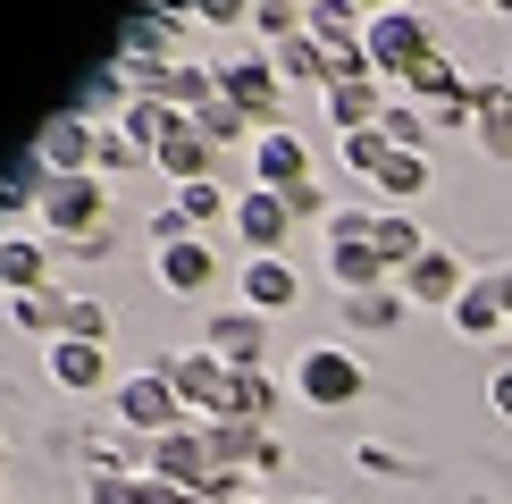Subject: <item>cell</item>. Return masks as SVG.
Segmentation results:
<instances>
[{
    "label": "cell",
    "mask_w": 512,
    "mask_h": 504,
    "mask_svg": "<svg viewBox=\"0 0 512 504\" xmlns=\"http://www.w3.org/2000/svg\"><path fill=\"white\" fill-rule=\"evenodd\" d=\"M294 504H328V496H294Z\"/></svg>",
    "instance_id": "24"
},
{
    "label": "cell",
    "mask_w": 512,
    "mask_h": 504,
    "mask_svg": "<svg viewBox=\"0 0 512 504\" xmlns=\"http://www.w3.org/2000/svg\"><path fill=\"white\" fill-rule=\"evenodd\" d=\"M177 210H185V219L202 227V219H219L227 202H219V185H210V177H194V185H185V194H177Z\"/></svg>",
    "instance_id": "20"
},
{
    "label": "cell",
    "mask_w": 512,
    "mask_h": 504,
    "mask_svg": "<svg viewBox=\"0 0 512 504\" xmlns=\"http://www.w3.org/2000/svg\"><path fill=\"white\" fill-rule=\"evenodd\" d=\"M353 328H395V311H403V294H387V286H370V294H353Z\"/></svg>",
    "instance_id": "17"
},
{
    "label": "cell",
    "mask_w": 512,
    "mask_h": 504,
    "mask_svg": "<svg viewBox=\"0 0 512 504\" xmlns=\"http://www.w3.org/2000/svg\"><path fill=\"white\" fill-rule=\"evenodd\" d=\"M403 303H445V311H454L462 303V269L445 261V252H420V261L403 269Z\"/></svg>",
    "instance_id": "9"
},
{
    "label": "cell",
    "mask_w": 512,
    "mask_h": 504,
    "mask_svg": "<svg viewBox=\"0 0 512 504\" xmlns=\"http://www.w3.org/2000/svg\"><path fill=\"white\" fill-rule=\"evenodd\" d=\"M143 479H168V488L202 496L210 479H219V454H210V429H168V437H152V462H143Z\"/></svg>",
    "instance_id": "2"
},
{
    "label": "cell",
    "mask_w": 512,
    "mask_h": 504,
    "mask_svg": "<svg viewBox=\"0 0 512 504\" xmlns=\"http://www.w3.org/2000/svg\"><path fill=\"white\" fill-rule=\"evenodd\" d=\"M236 504H261V496H236Z\"/></svg>",
    "instance_id": "25"
},
{
    "label": "cell",
    "mask_w": 512,
    "mask_h": 504,
    "mask_svg": "<svg viewBox=\"0 0 512 504\" xmlns=\"http://www.w3.org/2000/svg\"><path fill=\"white\" fill-rule=\"evenodd\" d=\"M42 219H51V227H93V219H101V194H93L84 177H68V185L42 194Z\"/></svg>",
    "instance_id": "11"
},
{
    "label": "cell",
    "mask_w": 512,
    "mask_h": 504,
    "mask_svg": "<svg viewBox=\"0 0 512 504\" xmlns=\"http://www.w3.org/2000/svg\"><path fill=\"white\" fill-rule=\"evenodd\" d=\"M378 177H387V194H420V177H429V168L403 152V160H387V168H378Z\"/></svg>",
    "instance_id": "21"
},
{
    "label": "cell",
    "mask_w": 512,
    "mask_h": 504,
    "mask_svg": "<svg viewBox=\"0 0 512 504\" xmlns=\"http://www.w3.org/2000/svg\"><path fill=\"white\" fill-rule=\"evenodd\" d=\"M135 488H143L135 471H93L84 479V504H135Z\"/></svg>",
    "instance_id": "18"
},
{
    "label": "cell",
    "mask_w": 512,
    "mask_h": 504,
    "mask_svg": "<svg viewBox=\"0 0 512 504\" xmlns=\"http://www.w3.org/2000/svg\"><path fill=\"white\" fill-rule=\"evenodd\" d=\"M168 378H177V404L202 412V429H210V420H236V370H227L210 345H202V353H177Z\"/></svg>",
    "instance_id": "1"
},
{
    "label": "cell",
    "mask_w": 512,
    "mask_h": 504,
    "mask_svg": "<svg viewBox=\"0 0 512 504\" xmlns=\"http://www.w3.org/2000/svg\"><path fill=\"white\" fill-rule=\"evenodd\" d=\"M0 462H9V446H0Z\"/></svg>",
    "instance_id": "26"
},
{
    "label": "cell",
    "mask_w": 512,
    "mask_h": 504,
    "mask_svg": "<svg viewBox=\"0 0 512 504\" xmlns=\"http://www.w3.org/2000/svg\"><path fill=\"white\" fill-rule=\"evenodd\" d=\"M294 294H303V278H294L277 252H252V269H244V311L277 320V311H294Z\"/></svg>",
    "instance_id": "6"
},
{
    "label": "cell",
    "mask_w": 512,
    "mask_h": 504,
    "mask_svg": "<svg viewBox=\"0 0 512 504\" xmlns=\"http://www.w3.org/2000/svg\"><path fill=\"white\" fill-rule=\"evenodd\" d=\"M227 76H236V101H261V93H269V76H261V68H227Z\"/></svg>",
    "instance_id": "23"
},
{
    "label": "cell",
    "mask_w": 512,
    "mask_h": 504,
    "mask_svg": "<svg viewBox=\"0 0 512 504\" xmlns=\"http://www.w3.org/2000/svg\"><path fill=\"white\" fill-rule=\"evenodd\" d=\"M177 378H168V370H143V378H126V387H118V420H126V429H135V437H168V429H177Z\"/></svg>",
    "instance_id": "4"
},
{
    "label": "cell",
    "mask_w": 512,
    "mask_h": 504,
    "mask_svg": "<svg viewBox=\"0 0 512 504\" xmlns=\"http://www.w3.org/2000/svg\"><path fill=\"white\" fill-rule=\"evenodd\" d=\"M160 160H168V168H177V177H185V185H194V168H210V143L194 135V126H168V143H160Z\"/></svg>",
    "instance_id": "15"
},
{
    "label": "cell",
    "mask_w": 512,
    "mask_h": 504,
    "mask_svg": "<svg viewBox=\"0 0 512 504\" xmlns=\"http://www.w3.org/2000/svg\"><path fill=\"white\" fill-rule=\"evenodd\" d=\"M487 412H496V420H512V362L487 378Z\"/></svg>",
    "instance_id": "22"
},
{
    "label": "cell",
    "mask_w": 512,
    "mask_h": 504,
    "mask_svg": "<svg viewBox=\"0 0 512 504\" xmlns=\"http://www.w3.org/2000/svg\"><path fill=\"white\" fill-rule=\"evenodd\" d=\"M42 370H51V387H68V395H93V387H101V345H76V336H51Z\"/></svg>",
    "instance_id": "7"
},
{
    "label": "cell",
    "mask_w": 512,
    "mask_h": 504,
    "mask_svg": "<svg viewBox=\"0 0 512 504\" xmlns=\"http://www.w3.org/2000/svg\"><path fill=\"white\" fill-rule=\"evenodd\" d=\"M42 269H51V261H42V244H26V236L0 244V286H9V294H42Z\"/></svg>",
    "instance_id": "12"
},
{
    "label": "cell",
    "mask_w": 512,
    "mask_h": 504,
    "mask_svg": "<svg viewBox=\"0 0 512 504\" xmlns=\"http://www.w3.org/2000/svg\"><path fill=\"white\" fill-rule=\"evenodd\" d=\"M84 143H93V135H84V118H59L51 135H42V160H51V168H68V177H76V168H84Z\"/></svg>",
    "instance_id": "14"
},
{
    "label": "cell",
    "mask_w": 512,
    "mask_h": 504,
    "mask_svg": "<svg viewBox=\"0 0 512 504\" xmlns=\"http://www.w3.org/2000/svg\"><path fill=\"white\" fill-rule=\"evenodd\" d=\"M370 244H378V261H387V269H395V261H420V227H412V219H378Z\"/></svg>",
    "instance_id": "16"
},
{
    "label": "cell",
    "mask_w": 512,
    "mask_h": 504,
    "mask_svg": "<svg viewBox=\"0 0 512 504\" xmlns=\"http://www.w3.org/2000/svg\"><path fill=\"white\" fill-rule=\"evenodd\" d=\"M454 328H462V336H496V328H504V294H496V286H462Z\"/></svg>",
    "instance_id": "13"
},
{
    "label": "cell",
    "mask_w": 512,
    "mask_h": 504,
    "mask_svg": "<svg viewBox=\"0 0 512 504\" xmlns=\"http://www.w3.org/2000/svg\"><path fill=\"white\" fill-rule=\"evenodd\" d=\"M286 219H294V210H286V194H269V185L236 202V227H244V236L261 244V252H277V236H286Z\"/></svg>",
    "instance_id": "10"
},
{
    "label": "cell",
    "mask_w": 512,
    "mask_h": 504,
    "mask_svg": "<svg viewBox=\"0 0 512 504\" xmlns=\"http://www.w3.org/2000/svg\"><path fill=\"white\" fill-rule=\"evenodd\" d=\"M68 336H76V345H101V336H110V311L76 294V303H68Z\"/></svg>",
    "instance_id": "19"
},
{
    "label": "cell",
    "mask_w": 512,
    "mask_h": 504,
    "mask_svg": "<svg viewBox=\"0 0 512 504\" xmlns=\"http://www.w3.org/2000/svg\"><path fill=\"white\" fill-rule=\"evenodd\" d=\"M202 345L219 353L227 370H261V353H269V320H261V311H219Z\"/></svg>",
    "instance_id": "5"
},
{
    "label": "cell",
    "mask_w": 512,
    "mask_h": 504,
    "mask_svg": "<svg viewBox=\"0 0 512 504\" xmlns=\"http://www.w3.org/2000/svg\"><path fill=\"white\" fill-rule=\"evenodd\" d=\"M210 278H219V261H210V244H202V236L160 244V286H168V294H202Z\"/></svg>",
    "instance_id": "8"
},
{
    "label": "cell",
    "mask_w": 512,
    "mask_h": 504,
    "mask_svg": "<svg viewBox=\"0 0 512 504\" xmlns=\"http://www.w3.org/2000/svg\"><path fill=\"white\" fill-rule=\"evenodd\" d=\"M294 387H303L311 412H336V404H353V395H361V362H353L345 345H311L303 362H294Z\"/></svg>",
    "instance_id": "3"
}]
</instances>
